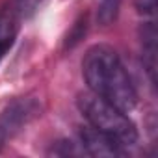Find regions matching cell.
Returning a JSON list of instances; mask_svg holds the SVG:
<instances>
[{"mask_svg": "<svg viewBox=\"0 0 158 158\" xmlns=\"http://www.w3.org/2000/svg\"><path fill=\"white\" fill-rule=\"evenodd\" d=\"M82 74L89 91L123 112H132L138 93L117 52L108 45H93L82 60Z\"/></svg>", "mask_w": 158, "mask_h": 158, "instance_id": "cell-1", "label": "cell"}, {"mask_svg": "<svg viewBox=\"0 0 158 158\" xmlns=\"http://www.w3.org/2000/svg\"><path fill=\"white\" fill-rule=\"evenodd\" d=\"M78 110L84 115V119L97 128L101 134L110 138L115 145L130 147L138 141V128L132 123V119L127 115V112L119 110L112 102L104 101L102 97L95 95L93 91L80 93L76 99Z\"/></svg>", "mask_w": 158, "mask_h": 158, "instance_id": "cell-2", "label": "cell"}, {"mask_svg": "<svg viewBox=\"0 0 158 158\" xmlns=\"http://www.w3.org/2000/svg\"><path fill=\"white\" fill-rule=\"evenodd\" d=\"M37 114L39 104L32 99H23L10 104L0 115V147L15 134H19Z\"/></svg>", "mask_w": 158, "mask_h": 158, "instance_id": "cell-3", "label": "cell"}, {"mask_svg": "<svg viewBox=\"0 0 158 158\" xmlns=\"http://www.w3.org/2000/svg\"><path fill=\"white\" fill-rule=\"evenodd\" d=\"M80 145H82L84 152H88L91 156H99V158H112V156L123 154V149L119 145H115L110 138L101 134L91 125H88L80 130Z\"/></svg>", "mask_w": 158, "mask_h": 158, "instance_id": "cell-4", "label": "cell"}, {"mask_svg": "<svg viewBox=\"0 0 158 158\" xmlns=\"http://www.w3.org/2000/svg\"><path fill=\"white\" fill-rule=\"evenodd\" d=\"M156 26L154 23H143L139 28V41H141V60L145 71L151 78L152 86L156 84Z\"/></svg>", "mask_w": 158, "mask_h": 158, "instance_id": "cell-5", "label": "cell"}, {"mask_svg": "<svg viewBox=\"0 0 158 158\" xmlns=\"http://www.w3.org/2000/svg\"><path fill=\"white\" fill-rule=\"evenodd\" d=\"M121 0H102L97 10V23L101 26H110L119 15Z\"/></svg>", "mask_w": 158, "mask_h": 158, "instance_id": "cell-6", "label": "cell"}, {"mask_svg": "<svg viewBox=\"0 0 158 158\" xmlns=\"http://www.w3.org/2000/svg\"><path fill=\"white\" fill-rule=\"evenodd\" d=\"M86 28H88V17L84 15V17H80L76 23H74V26L71 28V32H69V35H67V41H65V47H74L78 41H80L84 35H86Z\"/></svg>", "mask_w": 158, "mask_h": 158, "instance_id": "cell-7", "label": "cell"}, {"mask_svg": "<svg viewBox=\"0 0 158 158\" xmlns=\"http://www.w3.org/2000/svg\"><path fill=\"white\" fill-rule=\"evenodd\" d=\"M78 143H73V141H67V139H61L56 143V147H52V154H58V156H67V154H80L84 152V149H78L76 147Z\"/></svg>", "mask_w": 158, "mask_h": 158, "instance_id": "cell-8", "label": "cell"}, {"mask_svg": "<svg viewBox=\"0 0 158 158\" xmlns=\"http://www.w3.org/2000/svg\"><path fill=\"white\" fill-rule=\"evenodd\" d=\"M15 4H17L19 15L24 17V19H28V17H32V15L37 11L41 0H15Z\"/></svg>", "mask_w": 158, "mask_h": 158, "instance_id": "cell-9", "label": "cell"}, {"mask_svg": "<svg viewBox=\"0 0 158 158\" xmlns=\"http://www.w3.org/2000/svg\"><path fill=\"white\" fill-rule=\"evenodd\" d=\"M134 6L139 15H154L156 0H134Z\"/></svg>", "mask_w": 158, "mask_h": 158, "instance_id": "cell-10", "label": "cell"}, {"mask_svg": "<svg viewBox=\"0 0 158 158\" xmlns=\"http://www.w3.org/2000/svg\"><path fill=\"white\" fill-rule=\"evenodd\" d=\"M11 45H13V35H4V37H0V60L6 56V52L11 48Z\"/></svg>", "mask_w": 158, "mask_h": 158, "instance_id": "cell-11", "label": "cell"}]
</instances>
